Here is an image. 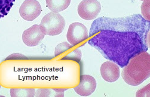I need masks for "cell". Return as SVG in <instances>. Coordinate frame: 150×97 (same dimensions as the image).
Segmentation results:
<instances>
[{
    "mask_svg": "<svg viewBox=\"0 0 150 97\" xmlns=\"http://www.w3.org/2000/svg\"><path fill=\"white\" fill-rule=\"evenodd\" d=\"M45 35L61 34L65 27V20L59 13L50 12L42 18L40 25Z\"/></svg>",
    "mask_w": 150,
    "mask_h": 97,
    "instance_id": "3",
    "label": "cell"
},
{
    "mask_svg": "<svg viewBox=\"0 0 150 97\" xmlns=\"http://www.w3.org/2000/svg\"><path fill=\"white\" fill-rule=\"evenodd\" d=\"M10 95L11 97H34L35 91L33 88H11Z\"/></svg>",
    "mask_w": 150,
    "mask_h": 97,
    "instance_id": "13",
    "label": "cell"
},
{
    "mask_svg": "<svg viewBox=\"0 0 150 97\" xmlns=\"http://www.w3.org/2000/svg\"><path fill=\"white\" fill-rule=\"evenodd\" d=\"M100 74L105 81L114 82L120 77V67L112 61L105 62L101 65Z\"/></svg>",
    "mask_w": 150,
    "mask_h": 97,
    "instance_id": "10",
    "label": "cell"
},
{
    "mask_svg": "<svg viewBox=\"0 0 150 97\" xmlns=\"http://www.w3.org/2000/svg\"><path fill=\"white\" fill-rule=\"evenodd\" d=\"M141 11L142 14L144 16V18L147 20H150V17H149V0H144L142 6H141Z\"/></svg>",
    "mask_w": 150,
    "mask_h": 97,
    "instance_id": "14",
    "label": "cell"
},
{
    "mask_svg": "<svg viewBox=\"0 0 150 97\" xmlns=\"http://www.w3.org/2000/svg\"><path fill=\"white\" fill-rule=\"evenodd\" d=\"M45 35L38 25H34L23 32L22 40L28 46L39 45L44 38Z\"/></svg>",
    "mask_w": 150,
    "mask_h": 97,
    "instance_id": "8",
    "label": "cell"
},
{
    "mask_svg": "<svg viewBox=\"0 0 150 97\" xmlns=\"http://www.w3.org/2000/svg\"><path fill=\"white\" fill-rule=\"evenodd\" d=\"M150 22L140 14L99 18L92 24L88 43L103 57L123 68L149 48Z\"/></svg>",
    "mask_w": 150,
    "mask_h": 97,
    "instance_id": "1",
    "label": "cell"
},
{
    "mask_svg": "<svg viewBox=\"0 0 150 97\" xmlns=\"http://www.w3.org/2000/svg\"><path fill=\"white\" fill-rule=\"evenodd\" d=\"M67 89H38L35 96L37 97H64V91Z\"/></svg>",
    "mask_w": 150,
    "mask_h": 97,
    "instance_id": "12",
    "label": "cell"
},
{
    "mask_svg": "<svg viewBox=\"0 0 150 97\" xmlns=\"http://www.w3.org/2000/svg\"><path fill=\"white\" fill-rule=\"evenodd\" d=\"M47 7L52 12L59 13L66 10L70 4L71 0H46Z\"/></svg>",
    "mask_w": 150,
    "mask_h": 97,
    "instance_id": "11",
    "label": "cell"
},
{
    "mask_svg": "<svg viewBox=\"0 0 150 97\" xmlns=\"http://www.w3.org/2000/svg\"><path fill=\"white\" fill-rule=\"evenodd\" d=\"M101 10V5L97 0H83L78 6V13L80 17L87 20L96 18Z\"/></svg>",
    "mask_w": 150,
    "mask_h": 97,
    "instance_id": "5",
    "label": "cell"
},
{
    "mask_svg": "<svg viewBox=\"0 0 150 97\" xmlns=\"http://www.w3.org/2000/svg\"><path fill=\"white\" fill-rule=\"evenodd\" d=\"M81 51L78 48L64 42L56 46L54 57L61 60H73L79 63L81 58Z\"/></svg>",
    "mask_w": 150,
    "mask_h": 97,
    "instance_id": "4",
    "label": "cell"
},
{
    "mask_svg": "<svg viewBox=\"0 0 150 97\" xmlns=\"http://www.w3.org/2000/svg\"><path fill=\"white\" fill-rule=\"evenodd\" d=\"M122 77L131 86H138L150 77V55L143 52L133 57L123 67Z\"/></svg>",
    "mask_w": 150,
    "mask_h": 97,
    "instance_id": "2",
    "label": "cell"
},
{
    "mask_svg": "<svg viewBox=\"0 0 150 97\" xmlns=\"http://www.w3.org/2000/svg\"><path fill=\"white\" fill-rule=\"evenodd\" d=\"M67 38L72 45L76 46L88 38L87 29L81 23H73L69 26Z\"/></svg>",
    "mask_w": 150,
    "mask_h": 97,
    "instance_id": "6",
    "label": "cell"
},
{
    "mask_svg": "<svg viewBox=\"0 0 150 97\" xmlns=\"http://www.w3.org/2000/svg\"><path fill=\"white\" fill-rule=\"evenodd\" d=\"M97 84L95 79L90 75H81L79 85L74 88L76 92L81 96H88L94 92Z\"/></svg>",
    "mask_w": 150,
    "mask_h": 97,
    "instance_id": "9",
    "label": "cell"
},
{
    "mask_svg": "<svg viewBox=\"0 0 150 97\" xmlns=\"http://www.w3.org/2000/svg\"><path fill=\"white\" fill-rule=\"evenodd\" d=\"M1 85H0V89H1Z\"/></svg>",
    "mask_w": 150,
    "mask_h": 97,
    "instance_id": "15",
    "label": "cell"
},
{
    "mask_svg": "<svg viewBox=\"0 0 150 97\" xmlns=\"http://www.w3.org/2000/svg\"><path fill=\"white\" fill-rule=\"evenodd\" d=\"M141 1H144V0H141Z\"/></svg>",
    "mask_w": 150,
    "mask_h": 97,
    "instance_id": "16",
    "label": "cell"
},
{
    "mask_svg": "<svg viewBox=\"0 0 150 97\" xmlns=\"http://www.w3.org/2000/svg\"><path fill=\"white\" fill-rule=\"evenodd\" d=\"M42 9L37 0H25L19 9L21 17L26 21H33L40 15Z\"/></svg>",
    "mask_w": 150,
    "mask_h": 97,
    "instance_id": "7",
    "label": "cell"
}]
</instances>
